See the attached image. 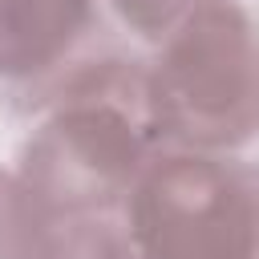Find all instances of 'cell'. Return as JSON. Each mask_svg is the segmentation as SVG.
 Wrapping results in <instances>:
<instances>
[{"label":"cell","instance_id":"6da1fadb","mask_svg":"<svg viewBox=\"0 0 259 259\" xmlns=\"http://www.w3.org/2000/svg\"><path fill=\"white\" fill-rule=\"evenodd\" d=\"M158 117L190 142H239L259 130V24L235 4L194 8L154 77Z\"/></svg>","mask_w":259,"mask_h":259},{"label":"cell","instance_id":"7a4b0ae2","mask_svg":"<svg viewBox=\"0 0 259 259\" xmlns=\"http://www.w3.org/2000/svg\"><path fill=\"white\" fill-rule=\"evenodd\" d=\"M134 239L146 259H251L255 202L214 162L174 158L138 186Z\"/></svg>","mask_w":259,"mask_h":259},{"label":"cell","instance_id":"3957f363","mask_svg":"<svg viewBox=\"0 0 259 259\" xmlns=\"http://www.w3.org/2000/svg\"><path fill=\"white\" fill-rule=\"evenodd\" d=\"M138 162L134 125L109 105H77L45 125L32 150V178L49 198L93 202L130 178Z\"/></svg>","mask_w":259,"mask_h":259},{"label":"cell","instance_id":"277c9868","mask_svg":"<svg viewBox=\"0 0 259 259\" xmlns=\"http://www.w3.org/2000/svg\"><path fill=\"white\" fill-rule=\"evenodd\" d=\"M89 0H0V73L53 65L81 32Z\"/></svg>","mask_w":259,"mask_h":259},{"label":"cell","instance_id":"5b68a950","mask_svg":"<svg viewBox=\"0 0 259 259\" xmlns=\"http://www.w3.org/2000/svg\"><path fill=\"white\" fill-rule=\"evenodd\" d=\"M117 4V12L134 24V28H142L146 36H158V32H166V28H174V24H182L194 8V0H113Z\"/></svg>","mask_w":259,"mask_h":259},{"label":"cell","instance_id":"8992f818","mask_svg":"<svg viewBox=\"0 0 259 259\" xmlns=\"http://www.w3.org/2000/svg\"><path fill=\"white\" fill-rule=\"evenodd\" d=\"M45 259H125L121 247L105 235V231H93V227H81L73 235H65Z\"/></svg>","mask_w":259,"mask_h":259}]
</instances>
